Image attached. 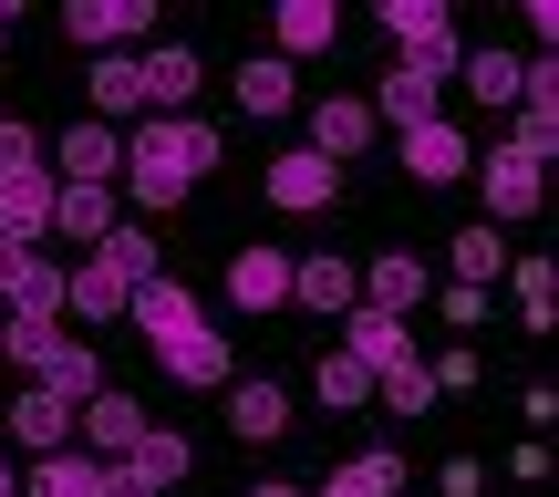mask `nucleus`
Returning <instances> with one entry per match:
<instances>
[{"instance_id":"obj_1","label":"nucleus","mask_w":559,"mask_h":497,"mask_svg":"<svg viewBox=\"0 0 559 497\" xmlns=\"http://www.w3.org/2000/svg\"><path fill=\"white\" fill-rule=\"evenodd\" d=\"M456 83V52H404L394 73H383V94H373V115H394V125H436V94Z\"/></svg>"},{"instance_id":"obj_2","label":"nucleus","mask_w":559,"mask_h":497,"mask_svg":"<svg viewBox=\"0 0 559 497\" xmlns=\"http://www.w3.org/2000/svg\"><path fill=\"white\" fill-rule=\"evenodd\" d=\"M145 425H156V415H145L135 394H94V404H73V436H83V457H94V466L135 457V446H145Z\"/></svg>"},{"instance_id":"obj_3","label":"nucleus","mask_w":559,"mask_h":497,"mask_svg":"<svg viewBox=\"0 0 559 497\" xmlns=\"http://www.w3.org/2000/svg\"><path fill=\"white\" fill-rule=\"evenodd\" d=\"M41 166H52V187H104V177H124V135L115 125H73Z\"/></svg>"},{"instance_id":"obj_4","label":"nucleus","mask_w":559,"mask_h":497,"mask_svg":"<svg viewBox=\"0 0 559 497\" xmlns=\"http://www.w3.org/2000/svg\"><path fill=\"white\" fill-rule=\"evenodd\" d=\"M62 32H73L83 52H124V42L156 32V11H145V0H73V11H62Z\"/></svg>"},{"instance_id":"obj_5","label":"nucleus","mask_w":559,"mask_h":497,"mask_svg":"<svg viewBox=\"0 0 559 497\" xmlns=\"http://www.w3.org/2000/svg\"><path fill=\"white\" fill-rule=\"evenodd\" d=\"M466 166H477V145H466L445 115L436 125H404V177H415V187H456Z\"/></svg>"},{"instance_id":"obj_6","label":"nucleus","mask_w":559,"mask_h":497,"mask_svg":"<svg viewBox=\"0 0 559 497\" xmlns=\"http://www.w3.org/2000/svg\"><path fill=\"white\" fill-rule=\"evenodd\" d=\"M342 363H362V374H394V363H415V332H404L394 311H342Z\"/></svg>"},{"instance_id":"obj_7","label":"nucleus","mask_w":559,"mask_h":497,"mask_svg":"<svg viewBox=\"0 0 559 497\" xmlns=\"http://www.w3.org/2000/svg\"><path fill=\"white\" fill-rule=\"evenodd\" d=\"M0 436H11V446H32V457H62V446H73V404H62V394H41V383H21V394H11V415H0Z\"/></svg>"},{"instance_id":"obj_8","label":"nucleus","mask_w":559,"mask_h":497,"mask_svg":"<svg viewBox=\"0 0 559 497\" xmlns=\"http://www.w3.org/2000/svg\"><path fill=\"white\" fill-rule=\"evenodd\" d=\"M332 198H342V166L311 156V145L270 166V208H290V218H311V208H332Z\"/></svg>"},{"instance_id":"obj_9","label":"nucleus","mask_w":559,"mask_h":497,"mask_svg":"<svg viewBox=\"0 0 559 497\" xmlns=\"http://www.w3.org/2000/svg\"><path fill=\"white\" fill-rule=\"evenodd\" d=\"M477 187H487V228H498V218H539V166L508 156V145L477 156Z\"/></svg>"},{"instance_id":"obj_10","label":"nucleus","mask_w":559,"mask_h":497,"mask_svg":"<svg viewBox=\"0 0 559 497\" xmlns=\"http://www.w3.org/2000/svg\"><path fill=\"white\" fill-rule=\"evenodd\" d=\"M362 145H373V104H362V94H321L311 104V156H362Z\"/></svg>"},{"instance_id":"obj_11","label":"nucleus","mask_w":559,"mask_h":497,"mask_svg":"<svg viewBox=\"0 0 559 497\" xmlns=\"http://www.w3.org/2000/svg\"><path fill=\"white\" fill-rule=\"evenodd\" d=\"M41 228H52V166H21V177H0V239L32 249Z\"/></svg>"},{"instance_id":"obj_12","label":"nucleus","mask_w":559,"mask_h":497,"mask_svg":"<svg viewBox=\"0 0 559 497\" xmlns=\"http://www.w3.org/2000/svg\"><path fill=\"white\" fill-rule=\"evenodd\" d=\"M270 32H280V62L300 73V52H332V42H342V11H332V0H280Z\"/></svg>"},{"instance_id":"obj_13","label":"nucleus","mask_w":559,"mask_h":497,"mask_svg":"<svg viewBox=\"0 0 559 497\" xmlns=\"http://www.w3.org/2000/svg\"><path fill=\"white\" fill-rule=\"evenodd\" d=\"M124 311L145 321V342H156V353H166V342H187V332H198V291H177V280H166V270L145 280V291L124 300Z\"/></svg>"},{"instance_id":"obj_14","label":"nucleus","mask_w":559,"mask_h":497,"mask_svg":"<svg viewBox=\"0 0 559 497\" xmlns=\"http://www.w3.org/2000/svg\"><path fill=\"white\" fill-rule=\"evenodd\" d=\"M32 383H41V394H62V404H94V394H104V353H94L83 332H62V342H52V363H41Z\"/></svg>"},{"instance_id":"obj_15","label":"nucleus","mask_w":559,"mask_h":497,"mask_svg":"<svg viewBox=\"0 0 559 497\" xmlns=\"http://www.w3.org/2000/svg\"><path fill=\"white\" fill-rule=\"evenodd\" d=\"M228 300H239V311H280V300H290V259L249 239L239 259H228Z\"/></svg>"},{"instance_id":"obj_16","label":"nucleus","mask_w":559,"mask_h":497,"mask_svg":"<svg viewBox=\"0 0 559 497\" xmlns=\"http://www.w3.org/2000/svg\"><path fill=\"white\" fill-rule=\"evenodd\" d=\"M290 300H300V311H353L362 270H353V259H290Z\"/></svg>"},{"instance_id":"obj_17","label":"nucleus","mask_w":559,"mask_h":497,"mask_svg":"<svg viewBox=\"0 0 559 497\" xmlns=\"http://www.w3.org/2000/svg\"><path fill=\"white\" fill-rule=\"evenodd\" d=\"M135 73H145V104H156V115H187V94H198L207 62L187 52V42H166V52H135Z\"/></svg>"},{"instance_id":"obj_18","label":"nucleus","mask_w":559,"mask_h":497,"mask_svg":"<svg viewBox=\"0 0 559 497\" xmlns=\"http://www.w3.org/2000/svg\"><path fill=\"white\" fill-rule=\"evenodd\" d=\"M415 300H425V259H415V249H383L373 270H362V311H394V321H404Z\"/></svg>"},{"instance_id":"obj_19","label":"nucleus","mask_w":559,"mask_h":497,"mask_svg":"<svg viewBox=\"0 0 559 497\" xmlns=\"http://www.w3.org/2000/svg\"><path fill=\"white\" fill-rule=\"evenodd\" d=\"M166 374L177 383H198V394H218V383H239V363H228V332H187V342H166Z\"/></svg>"},{"instance_id":"obj_20","label":"nucleus","mask_w":559,"mask_h":497,"mask_svg":"<svg viewBox=\"0 0 559 497\" xmlns=\"http://www.w3.org/2000/svg\"><path fill=\"white\" fill-rule=\"evenodd\" d=\"M104 228H115V187H52V228H41V239H83L94 249Z\"/></svg>"},{"instance_id":"obj_21","label":"nucleus","mask_w":559,"mask_h":497,"mask_svg":"<svg viewBox=\"0 0 559 497\" xmlns=\"http://www.w3.org/2000/svg\"><path fill=\"white\" fill-rule=\"evenodd\" d=\"M383 32H394L404 52H456V21H445V0H383Z\"/></svg>"},{"instance_id":"obj_22","label":"nucleus","mask_w":559,"mask_h":497,"mask_svg":"<svg viewBox=\"0 0 559 497\" xmlns=\"http://www.w3.org/2000/svg\"><path fill=\"white\" fill-rule=\"evenodd\" d=\"M456 83H466V94L487 104V115H498V104H519V83H528V62H519V52H498V42H487V52H466V62H456Z\"/></svg>"},{"instance_id":"obj_23","label":"nucleus","mask_w":559,"mask_h":497,"mask_svg":"<svg viewBox=\"0 0 559 497\" xmlns=\"http://www.w3.org/2000/svg\"><path fill=\"white\" fill-rule=\"evenodd\" d=\"M124 280L104 270V259H83V270H62V311H83V321H124Z\"/></svg>"},{"instance_id":"obj_24","label":"nucleus","mask_w":559,"mask_h":497,"mask_svg":"<svg viewBox=\"0 0 559 497\" xmlns=\"http://www.w3.org/2000/svg\"><path fill=\"white\" fill-rule=\"evenodd\" d=\"M83 259H104V270L124 280V291H145V280H156V239H145L135 218H115V228H104V239L83 249Z\"/></svg>"},{"instance_id":"obj_25","label":"nucleus","mask_w":559,"mask_h":497,"mask_svg":"<svg viewBox=\"0 0 559 497\" xmlns=\"http://www.w3.org/2000/svg\"><path fill=\"white\" fill-rule=\"evenodd\" d=\"M104 466L83 457V446H62V457H32V477H21V497H94Z\"/></svg>"},{"instance_id":"obj_26","label":"nucleus","mask_w":559,"mask_h":497,"mask_svg":"<svg viewBox=\"0 0 559 497\" xmlns=\"http://www.w3.org/2000/svg\"><path fill=\"white\" fill-rule=\"evenodd\" d=\"M311 497H404V457H353V466H332V477H321Z\"/></svg>"},{"instance_id":"obj_27","label":"nucleus","mask_w":559,"mask_h":497,"mask_svg":"<svg viewBox=\"0 0 559 497\" xmlns=\"http://www.w3.org/2000/svg\"><path fill=\"white\" fill-rule=\"evenodd\" d=\"M228 425H239V436H280V425H290V394H280V383H228Z\"/></svg>"},{"instance_id":"obj_28","label":"nucleus","mask_w":559,"mask_h":497,"mask_svg":"<svg viewBox=\"0 0 559 497\" xmlns=\"http://www.w3.org/2000/svg\"><path fill=\"white\" fill-rule=\"evenodd\" d=\"M0 311H11V321H62V270H52V259H32V270L0 291Z\"/></svg>"},{"instance_id":"obj_29","label":"nucleus","mask_w":559,"mask_h":497,"mask_svg":"<svg viewBox=\"0 0 559 497\" xmlns=\"http://www.w3.org/2000/svg\"><path fill=\"white\" fill-rule=\"evenodd\" d=\"M187 457H198V446H187L177 425H145V446H135V457H124V466H135L145 487H177V477H187Z\"/></svg>"},{"instance_id":"obj_30","label":"nucleus","mask_w":559,"mask_h":497,"mask_svg":"<svg viewBox=\"0 0 559 497\" xmlns=\"http://www.w3.org/2000/svg\"><path fill=\"white\" fill-rule=\"evenodd\" d=\"M311 394L332 404V415H362V404H373V374H362V363H342V353H321V363H311Z\"/></svg>"},{"instance_id":"obj_31","label":"nucleus","mask_w":559,"mask_h":497,"mask_svg":"<svg viewBox=\"0 0 559 497\" xmlns=\"http://www.w3.org/2000/svg\"><path fill=\"white\" fill-rule=\"evenodd\" d=\"M135 104H145L135 52H94V115H135Z\"/></svg>"},{"instance_id":"obj_32","label":"nucleus","mask_w":559,"mask_h":497,"mask_svg":"<svg viewBox=\"0 0 559 497\" xmlns=\"http://www.w3.org/2000/svg\"><path fill=\"white\" fill-rule=\"evenodd\" d=\"M373 404L383 415H436V374L425 363H394V374H373Z\"/></svg>"},{"instance_id":"obj_33","label":"nucleus","mask_w":559,"mask_h":497,"mask_svg":"<svg viewBox=\"0 0 559 497\" xmlns=\"http://www.w3.org/2000/svg\"><path fill=\"white\" fill-rule=\"evenodd\" d=\"M239 115H290V62H280V52H260L239 73Z\"/></svg>"},{"instance_id":"obj_34","label":"nucleus","mask_w":559,"mask_h":497,"mask_svg":"<svg viewBox=\"0 0 559 497\" xmlns=\"http://www.w3.org/2000/svg\"><path fill=\"white\" fill-rule=\"evenodd\" d=\"M498 270H508V239H498V228H466V239H456V291H487Z\"/></svg>"},{"instance_id":"obj_35","label":"nucleus","mask_w":559,"mask_h":497,"mask_svg":"<svg viewBox=\"0 0 559 497\" xmlns=\"http://www.w3.org/2000/svg\"><path fill=\"white\" fill-rule=\"evenodd\" d=\"M52 342H62V321H11V311H0V353H11L21 374H41V363H52Z\"/></svg>"},{"instance_id":"obj_36","label":"nucleus","mask_w":559,"mask_h":497,"mask_svg":"<svg viewBox=\"0 0 559 497\" xmlns=\"http://www.w3.org/2000/svg\"><path fill=\"white\" fill-rule=\"evenodd\" d=\"M519 321L549 332V259H519Z\"/></svg>"},{"instance_id":"obj_37","label":"nucleus","mask_w":559,"mask_h":497,"mask_svg":"<svg viewBox=\"0 0 559 497\" xmlns=\"http://www.w3.org/2000/svg\"><path fill=\"white\" fill-rule=\"evenodd\" d=\"M21 166H41V135H32V125H11V115H0V177H21Z\"/></svg>"},{"instance_id":"obj_38","label":"nucleus","mask_w":559,"mask_h":497,"mask_svg":"<svg viewBox=\"0 0 559 497\" xmlns=\"http://www.w3.org/2000/svg\"><path fill=\"white\" fill-rule=\"evenodd\" d=\"M425 374H436V394H466V383H477V353H466V342H456V353H436V363H425Z\"/></svg>"},{"instance_id":"obj_39","label":"nucleus","mask_w":559,"mask_h":497,"mask_svg":"<svg viewBox=\"0 0 559 497\" xmlns=\"http://www.w3.org/2000/svg\"><path fill=\"white\" fill-rule=\"evenodd\" d=\"M94 497H156V487H145V477H135V466H124V457H115V466H104V487H94Z\"/></svg>"},{"instance_id":"obj_40","label":"nucleus","mask_w":559,"mask_h":497,"mask_svg":"<svg viewBox=\"0 0 559 497\" xmlns=\"http://www.w3.org/2000/svg\"><path fill=\"white\" fill-rule=\"evenodd\" d=\"M21 270H32V249H21V239H0V291H11Z\"/></svg>"},{"instance_id":"obj_41","label":"nucleus","mask_w":559,"mask_h":497,"mask_svg":"<svg viewBox=\"0 0 559 497\" xmlns=\"http://www.w3.org/2000/svg\"><path fill=\"white\" fill-rule=\"evenodd\" d=\"M249 497H311V487H290V477H270V487H249Z\"/></svg>"},{"instance_id":"obj_42","label":"nucleus","mask_w":559,"mask_h":497,"mask_svg":"<svg viewBox=\"0 0 559 497\" xmlns=\"http://www.w3.org/2000/svg\"><path fill=\"white\" fill-rule=\"evenodd\" d=\"M0 497H21V477H11V446H0Z\"/></svg>"},{"instance_id":"obj_43","label":"nucleus","mask_w":559,"mask_h":497,"mask_svg":"<svg viewBox=\"0 0 559 497\" xmlns=\"http://www.w3.org/2000/svg\"><path fill=\"white\" fill-rule=\"evenodd\" d=\"M0 42H11V0H0Z\"/></svg>"}]
</instances>
